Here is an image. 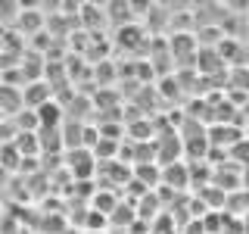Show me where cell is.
<instances>
[{
	"label": "cell",
	"mask_w": 249,
	"mask_h": 234,
	"mask_svg": "<svg viewBox=\"0 0 249 234\" xmlns=\"http://www.w3.org/2000/svg\"><path fill=\"white\" fill-rule=\"evenodd\" d=\"M59 113H62L59 103H53V100H50V103H44L41 109H37V122H41L44 128L50 125V128L56 131V128H59V122H62V116H59Z\"/></svg>",
	"instance_id": "obj_1"
}]
</instances>
